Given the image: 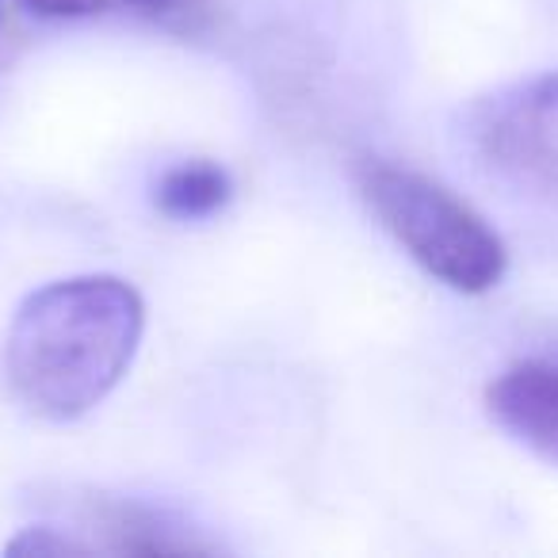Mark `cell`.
<instances>
[{
  "label": "cell",
  "mask_w": 558,
  "mask_h": 558,
  "mask_svg": "<svg viewBox=\"0 0 558 558\" xmlns=\"http://www.w3.org/2000/svg\"><path fill=\"white\" fill-rule=\"evenodd\" d=\"M146 303L119 276H70L32 291L4 337V383L27 413L77 421L126 379Z\"/></svg>",
  "instance_id": "cell-1"
},
{
  "label": "cell",
  "mask_w": 558,
  "mask_h": 558,
  "mask_svg": "<svg viewBox=\"0 0 558 558\" xmlns=\"http://www.w3.org/2000/svg\"><path fill=\"white\" fill-rule=\"evenodd\" d=\"M233 195V180L215 161H180L157 180V207L169 218H207Z\"/></svg>",
  "instance_id": "cell-5"
},
{
  "label": "cell",
  "mask_w": 558,
  "mask_h": 558,
  "mask_svg": "<svg viewBox=\"0 0 558 558\" xmlns=\"http://www.w3.org/2000/svg\"><path fill=\"white\" fill-rule=\"evenodd\" d=\"M35 20H93V16H161L172 0H20Z\"/></svg>",
  "instance_id": "cell-6"
},
{
  "label": "cell",
  "mask_w": 558,
  "mask_h": 558,
  "mask_svg": "<svg viewBox=\"0 0 558 558\" xmlns=\"http://www.w3.org/2000/svg\"><path fill=\"white\" fill-rule=\"evenodd\" d=\"M360 195L390 238L444 288L486 295L505 279L509 248L497 230L440 180L390 161L360 169Z\"/></svg>",
  "instance_id": "cell-2"
},
{
  "label": "cell",
  "mask_w": 558,
  "mask_h": 558,
  "mask_svg": "<svg viewBox=\"0 0 558 558\" xmlns=\"http://www.w3.org/2000/svg\"><path fill=\"white\" fill-rule=\"evenodd\" d=\"M486 410L512 440L558 466V367L543 360L501 372L486 390Z\"/></svg>",
  "instance_id": "cell-4"
},
{
  "label": "cell",
  "mask_w": 558,
  "mask_h": 558,
  "mask_svg": "<svg viewBox=\"0 0 558 558\" xmlns=\"http://www.w3.org/2000/svg\"><path fill=\"white\" fill-rule=\"evenodd\" d=\"M474 146L501 180L558 207V70L489 96L474 111Z\"/></svg>",
  "instance_id": "cell-3"
}]
</instances>
